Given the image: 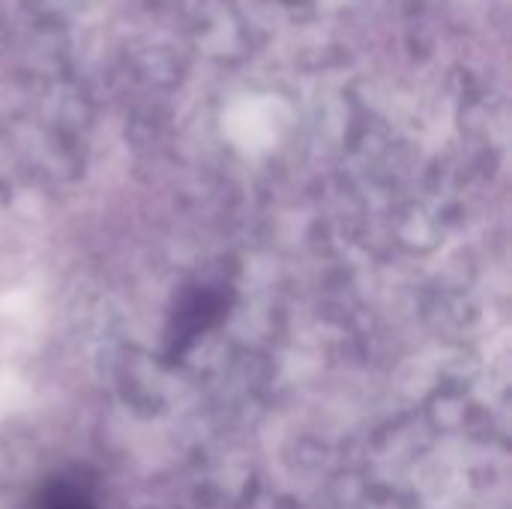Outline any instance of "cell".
Segmentation results:
<instances>
[{
  "mask_svg": "<svg viewBox=\"0 0 512 509\" xmlns=\"http://www.w3.org/2000/svg\"><path fill=\"white\" fill-rule=\"evenodd\" d=\"M63 509H81V507H63Z\"/></svg>",
  "mask_w": 512,
  "mask_h": 509,
  "instance_id": "6da1fadb",
  "label": "cell"
}]
</instances>
